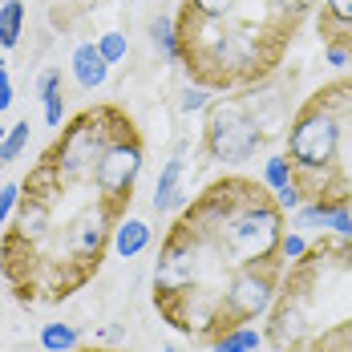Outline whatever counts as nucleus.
<instances>
[{
    "label": "nucleus",
    "instance_id": "24",
    "mask_svg": "<svg viewBox=\"0 0 352 352\" xmlns=\"http://www.w3.org/2000/svg\"><path fill=\"white\" fill-rule=\"evenodd\" d=\"M0 166H4V158H0Z\"/></svg>",
    "mask_w": 352,
    "mask_h": 352
},
{
    "label": "nucleus",
    "instance_id": "2",
    "mask_svg": "<svg viewBox=\"0 0 352 352\" xmlns=\"http://www.w3.org/2000/svg\"><path fill=\"white\" fill-rule=\"evenodd\" d=\"M267 312L272 352H352V235L320 239L292 259Z\"/></svg>",
    "mask_w": 352,
    "mask_h": 352
},
{
    "label": "nucleus",
    "instance_id": "5",
    "mask_svg": "<svg viewBox=\"0 0 352 352\" xmlns=\"http://www.w3.org/2000/svg\"><path fill=\"white\" fill-rule=\"evenodd\" d=\"M138 175H142V142L134 134V126H130L126 134H118V138L109 142L106 154L98 158L94 186H98V195H106L109 203L130 207V190H134Z\"/></svg>",
    "mask_w": 352,
    "mask_h": 352
},
{
    "label": "nucleus",
    "instance_id": "15",
    "mask_svg": "<svg viewBox=\"0 0 352 352\" xmlns=\"http://www.w3.org/2000/svg\"><path fill=\"white\" fill-rule=\"evenodd\" d=\"M25 142H29V122H16V126H8V138H4V146H0V158H4V162L21 158Z\"/></svg>",
    "mask_w": 352,
    "mask_h": 352
},
{
    "label": "nucleus",
    "instance_id": "25",
    "mask_svg": "<svg viewBox=\"0 0 352 352\" xmlns=\"http://www.w3.org/2000/svg\"><path fill=\"white\" fill-rule=\"evenodd\" d=\"M0 4H4V0H0Z\"/></svg>",
    "mask_w": 352,
    "mask_h": 352
},
{
    "label": "nucleus",
    "instance_id": "17",
    "mask_svg": "<svg viewBox=\"0 0 352 352\" xmlns=\"http://www.w3.org/2000/svg\"><path fill=\"white\" fill-rule=\"evenodd\" d=\"M98 49H102V57H106L109 65L126 61V36H122V33H106L102 41H98Z\"/></svg>",
    "mask_w": 352,
    "mask_h": 352
},
{
    "label": "nucleus",
    "instance_id": "1",
    "mask_svg": "<svg viewBox=\"0 0 352 352\" xmlns=\"http://www.w3.org/2000/svg\"><path fill=\"white\" fill-rule=\"evenodd\" d=\"M283 207L267 182H211L166 231L154 267V308L182 336L214 344L263 316L280 292Z\"/></svg>",
    "mask_w": 352,
    "mask_h": 352
},
{
    "label": "nucleus",
    "instance_id": "13",
    "mask_svg": "<svg viewBox=\"0 0 352 352\" xmlns=\"http://www.w3.org/2000/svg\"><path fill=\"white\" fill-rule=\"evenodd\" d=\"M259 344H263V336H259L255 328H247V324H243V328H235V332L219 336L211 349H214V352H255Z\"/></svg>",
    "mask_w": 352,
    "mask_h": 352
},
{
    "label": "nucleus",
    "instance_id": "16",
    "mask_svg": "<svg viewBox=\"0 0 352 352\" xmlns=\"http://www.w3.org/2000/svg\"><path fill=\"white\" fill-rule=\"evenodd\" d=\"M263 182L272 186V190H283V186H292V166H287V158L276 154V158H267V170H263Z\"/></svg>",
    "mask_w": 352,
    "mask_h": 352
},
{
    "label": "nucleus",
    "instance_id": "23",
    "mask_svg": "<svg viewBox=\"0 0 352 352\" xmlns=\"http://www.w3.org/2000/svg\"><path fill=\"white\" fill-rule=\"evenodd\" d=\"M0 65H4V57H0Z\"/></svg>",
    "mask_w": 352,
    "mask_h": 352
},
{
    "label": "nucleus",
    "instance_id": "4",
    "mask_svg": "<svg viewBox=\"0 0 352 352\" xmlns=\"http://www.w3.org/2000/svg\"><path fill=\"white\" fill-rule=\"evenodd\" d=\"M207 150L219 162H247L259 142H263V122L251 113L243 98H223L207 106V126H203Z\"/></svg>",
    "mask_w": 352,
    "mask_h": 352
},
{
    "label": "nucleus",
    "instance_id": "3",
    "mask_svg": "<svg viewBox=\"0 0 352 352\" xmlns=\"http://www.w3.org/2000/svg\"><path fill=\"white\" fill-rule=\"evenodd\" d=\"M130 130V118H122L118 109H94V113H81L69 130L61 134V142L53 146V162L61 166L65 182H81V178H94L98 170V158L106 154V146L118 134Z\"/></svg>",
    "mask_w": 352,
    "mask_h": 352
},
{
    "label": "nucleus",
    "instance_id": "11",
    "mask_svg": "<svg viewBox=\"0 0 352 352\" xmlns=\"http://www.w3.org/2000/svg\"><path fill=\"white\" fill-rule=\"evenodd\" d=\"M25 29V4L21 0H4L0 4V49H16Z\"/></svg>",
    "mask_w": 352,
    "mask_h": 352
},
{
    "label": "nucleus",
    "instance_id": "6",
    "mask_svg": "<svg viewBox=\"0 0 352 352\" xmlns=\"http://www.w3.org/2000/svg\"><path fill=\"white\" fill-rule=\"evenodd\" d=\"M73 77H77V85L81 89H102L109 77V61L102 57V49L98 45H77L73 49Z\"/></svg>",
    "mask_w": 352,
    "mask_h": 352
},
{
    "label": "nucleus",
    "instance_id": "7",
    "mask_svg": "<svg viewBox=\"0 0 352 352\" xmlns=\"http://www.w3.org/2000/svg\"><path fill=\"white\" fill-rule=\"evenodd\" d=\"M49 227H53V207L49 203H36V199H25V207L16 214V239L36 243V239L49 235Z\"/></svg>",
    "mask_w": 352,
    "mask_h": 352
},
{
    "label": "nucleus",
    "instance_id": "22",
    "mask_svg": "<svg viewBox=\"0 0 352 352\" xmlns=\"http://www.w3.org/2000/svg\"><path fill=\"white\" fill-rule=\"evenodd\" d=\"M4 138H8V130H0V146H4Z\"/></svg>",
    "mask_w": 352,
    "mask_h": 352
},
{
    "label": "nucleus",
    "instance_id": "10",
    "mask_svg": "<svg viewBox=\"0 0 352 352\" xmlns=\"http://www.w3.org/2000/svg\"><path fill=\"white\" fill-rule=\"evenodd\" d=\"M36 89H41V102H45V126H61V118H65V98H61V73H41V81H36Z\"/></svg>",
    "mask_w": 352,
    "mask_h": 352
},
{
    "label": "nucleus",
    "instance_id": "21",
    "mask_svg": "<svg viewBox=\"0 0 352 352\" xmlns=\"http://www.w3.org/2000/svg\"><path fill=\"white\" fill-rule=\"evenodd\" d=\"M8 106H12V77H8L4 65H0V113H4Z\"/></svg>",
    "mask_w": 352,
    "mask_h": 352
},
{
    "label": "nucleus",
    "instance_id": "19",
    "mask_svg": "<svg viewBox=\"0 0 352 352\" xmlns=\"http://www.w3.org/2000/svg\"><path fill=\"white\" fill-rule=\"evenodd\" d=\"M211 106V98H207V85H195V89H186L182 94V109L186 113H199V109Z\"/></svg>",
    "mask_w": 352,
    "mask_h": 352
},
{
    "label": "nucleus",
    "instance_id": "18",
    "mask_svg": "<svg viewBox=\"0 0 352 352\" xmlns=\"http://www.w3.org/2000/svg\"><path fill=\"white\" fill-rule=\"evenodd\" d=\"M16 203H21V182H8V186H0V227L8 223V214L16 211Z\"/></svg>",
    "mask_w": 352,
    "mask_h": 352
},
{
    "label": "nucleus",
    "instance_id": "12",
    "mask_svg": "<svg viewBox=\"0 0 352 352\" xmlns=\"http://www.w3.org/2000/svg\"><path fill=\"white\" fill-rule=\"evenodd\" d=\"M81 344V332L73 324H45L41 328V349L45 352H73Z\"/></svg>",
    "mask_w": 352,
    "mask_h": 352
},
{
    "label": "nucleus",
    "instance_id": "20",
    "mask_svg": "<svg viewBox=\"0 0 352 352\" xmlns=\"http://www.w3.org/2000/svg\"><path fill=\"white\" fill-rule=\"evenodd\" d=\"M304 251H308V243H304L296 231H292V235H283V255H287V259H300Z\"/></svg>",
    "mask_w": 352,
    "mask_h": 352
},
{
    "label": "nucleus",
    "instance_id": "8",
    "mask_svg": "<svg viewBox=\"0 0 352 352\" xmlns=\"http://www.w3.org/2000/svg\"><path fill=\"white\" fill-rule=\"evenodd\" d=\"M150 247V227L142 223V219H122L118 227H113V251L122 255V259H134Z\"/></svg>",
    "mask_w": 352,
    "mask_h": 352
},
{
    "label": "nucleus",
    "instance_id": "9",
    "mask_svg": "<svg viewBox=\"0 0 352 352\" xmlns=\"http://www.w3.org/2000/svg\"><path fill=\"white\" fill-rule=\"evenodd\" d=\"M182 150H186V146H178V154L166 162V170H162L158 186H154V203H150V207H154L158 214H166L170 207H178V199H182V195H178V178H182Z\"/></svg>",
    "mask_w": 352,
    "mask_h": 352
},
{
    "label": "nucleus",
    "instance_id": "14",
    "mask_svg": "<svg viewBox=\"0 0 352 352\" xmlns=\"http://www.w3.org/2000/svg\"><path fill=\"white\" fill-rule=\"evenodd\" d=\"M150 36H154V45L162 49V57L178 61V33H175V16H158V21L150 25Z\"/></svg>",
    "mask_w": 352,
    "mask_h": 352
}]
</instances>
